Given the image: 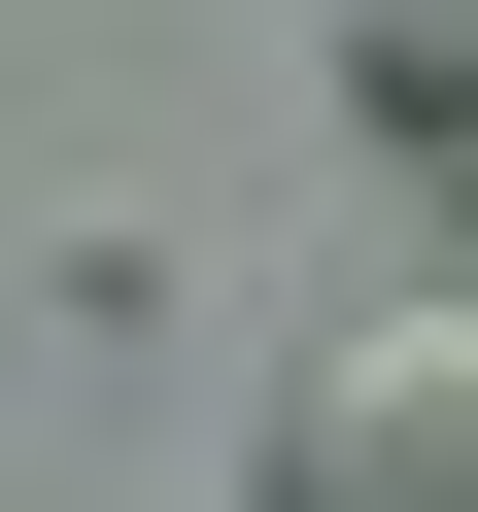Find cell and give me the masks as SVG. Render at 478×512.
<instances>
[{"label":"cell","mask_w":478,"mask_h":512,"mask_svg":"<svg viewBox=\"0 0 478 512\" xmlns=\"http://www.w3.org/2000/svg\"><path fill=\"white\" fill-rule=\"evenodd\" d=\"M342 35V137H410V171H478V0H308Z\"/></svg>","instance_id":"cell-2"},{"label":"cell","mask_w":478,"mask_h":512,"mask_svg":"<svg viewBox=\"0 0 478 512\" xmlns=\"http://www.w3.org/2000/svg\"><path fill=\"white\" fill-rule=\"evenodd\" d=\"M274 512H478V274H376L274 342Z\"/></svg>","instance_id":"cell-1"}]
</instances>
